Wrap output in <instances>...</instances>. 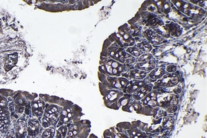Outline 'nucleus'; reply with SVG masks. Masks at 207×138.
I'll list each match as a JSON object with an SVG mask.
<instances>
[{"mask_svg": "<svg viewBox=\"0 0 207 138\" xmlns=\"http://www.w3.org/2000/svg\"><path fill=\"white\" fill-rule=\"evenodd\" d=\"M136 67L140 70H150L154 68L155 67V62L153 61L141 62L138 63L136 65Z\"/></svg>", "mask_w": 207, "mask_h": 138, "instance_id": "f257e3e1", "label": "nucleus"}, {"mask_svg": "<svg viewBox=\"0 0 207 138\" xmlns=\"http://www.w3.org/2000/svg\"><path fill=\"white\" fill-rule=\"evenodd\" d=\"M165 74V71L162 68H157L156 70H154L152 73H150V77L152 79H157L160 78Z\"/></svg>", "mask_w": 207, "mask_h": 138, "instance_id": "f03ea898", "label": "nucleus"}, {"mask_svg": "<svg viewBox=\"0 0 207 138\" xmlns=\"http://www.w3.org/2000/svg\"><path fill=\"white\" fill-rule=\"evenodd\" d=\"M127 52L134 56H139L141 55V51L136 47H130L127 49Z\"/></svg>", "mask_w": 207, "mask_h": 138, "instance_id": "7ed1b4c3", "label": "nucleus"}, {"mask_svg": "<svg viewBox=\"0 0 207 138\" xmlns=\"http://www.w3.org/2000/svg\"><path fill=\"white\" fill-rule=\"evenodd\" d=\"M149 40L154 44H159L161 43V38L159 37V36H157V34H156L154 33H151L150 34H149Z\"/></svg>", "mask_w": 207, "mask_h": 138, "instance_id": "20e7f679", "label": "nucleus"}, {"mask_svg": "<svg viewBox=\"0 0 207 138\" xmlns=\"http://www.w3.org/2000/svg\"><path fill=\"white\" fill-rule=\"evenodd\" d=\"M137 46H138V47L141 49V50L144 51H150L152 49L150 44L149 43L145 42V41L142 42L140 44H138Z\"/></svg>", "mask_w": 207, "mask_h": 138, "instance_id": "39448f33", "label": "nucleus"}, {"mask_svg": "<svg viewBox=\"0 0 207 138\" xmlns=\"http://www.w3.org/2000/svg\"><path fill=\"white\" fill-rule=\"evenodd\" d=\"M152 58V55L150 54H144V55H141L138 59V61L139 62H148V60H149L150 59Z\"/></svg>", "mask_w": 207, "mask_h": 138, "instance_id": "423d86ee", "label": "nucleus"}, {"mask_svg": "<svg viewBox=\"0 0 207 138\" xmlns=\"http://www.w3.org/2000/svg\"><path fill=\"white\" fill-rule=\"evenodd\" d=\"M54 130L53 129L46 130L43 132L42 138H52L54 136Z\"/></svg>", "mask_w": 207, "mask_h": 138, "instance_id": "0eeeda50", "label": "nucleus"}, {"mask_svg": "<svg viewBox=\"0 0 207 138\" xmlns=\"http://www.w3.org/2000/svg\"><path fill=\"white\" fill-rule=\"evenodd\" d=\"M66 127L61 128V129L58 130L57 138H65L66 136Z\"/></svg>", "mask_w": 207, "mask_h": 138, "instance_id": "6e6552de", "label": "nucleus"}, {"mask_svg": "<svg viewBox=\"0 0 207 138\" xmlns=\"http://www.w3.org/2000/svg\"><path fill=\"white\" fill-rule=\"evenodd\" d=\"M126 62L128 63H133V62H134V59L131 58H128L127 60H126Z\"/></svg>", "mask_w": 207, "mask_h": 138, "instance_id": "1a4fd4ad", "label": "nucleus"}, {"mask_svg": "<svg viewBox=\"0 0 207 138\" xmlns=\"http://www.w3.org/2000/svg\"><path fill=\"white\" fill-rule=\"evenodd\" d=\"M148 104H149V105H151V106H155L156 104L155 101H152V100L149 101V103H148Z\"/></svg>", "mask_w": 207, "mask_h": 138, "instance_id": "9d476101", "label": "nucleus"}, {"mask_svg": "<svg viewBox=\"0 0 207 138\" xmlns=\"http://www.w3.org/2000/svg\"><path fill=\"white\" fill-rule=\"evenodd\" d=\"M112 72H113V73L114 74H116L118 72V70H117V69L114 68V69H113V70H112Z\"/></svg>", "mask_w": 207, "mask_h": 138, "instance_id": "9b49d317", "label": "nucleus"}, {"mask_svg": "<svg viewBox=\"0 0 207 138\" xmlns=\"http://www.w3.org/2000/svg\"><path fill=\"white\" fill-rule=\"evenodd\" d=\"M129 38H130L129 35H127V34H125V35L124 36V38L126 39V40H127V39H128Z\"/></svg>", "mask_w": 207, "mask_h": 138, "instance_id": "f8f14e48", "label": "nucleus"}, {"mask_svg": "<svg viewBox=\"0 0 207 138\" xmlns=\"http://www.w3.org/2000/svg\"><path fill=\"white\" fill-rule=\"evenodd\" d=\"M7 138H13V137H8Z\"/></svg>", "mask_w": 207, "mask_h": 138, "instance_id": "ddd939ff", "label": "nucleus"}]
</instances>
